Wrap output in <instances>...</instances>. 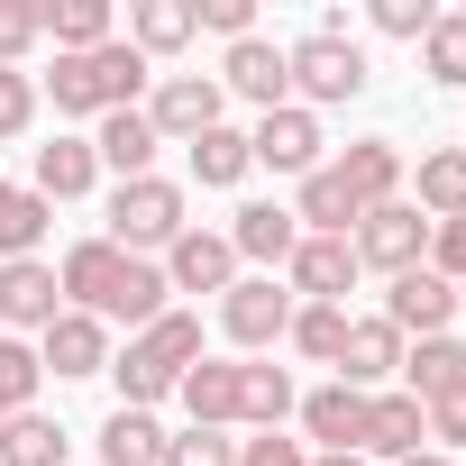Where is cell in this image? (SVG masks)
<instances>
[{
  "label": "cell",
  "mask_w": 466,
  "mask_h": 466,
  "mask_svg": "<svg viewBox=\"0 0 466 466\" xmlns=\"http://www.w3.org/2000/svg\"><path fill=\"white\" fill-rule=\"evenodd\" d=\"M56 284H65V311H92L101 329H128V339H137L147 320H165V266H156V257H119L110 238L65 248Z\"/></svg>",
  "instance_id": "cell-1"
},
{
  "label": "cell",
  "mask_w": 466,
  "mask_h": 466,
  "mask_svg": "<svg viewBox=\"0 0 466 466\" xmlns=\"http://www.w3.org/2000/svg\"><path fill=\"white\" fill-rule=\"evenodd\" d=\"M201 366V320L192 311H165V320H147L119 357H110V384H119V411H156L183 375Z\"/></svg>",
  "instance_id": "cell-2"
},
{
  "label": "cell",
  "mask_w": 466,
  "mask_h": 466,
  "mask_svg": "<svg viewBox=\"0 0 466 466\" xmlns=\"http://www.w3.org/2000/svg\"><path fill=\"white\" fill-rule=\"evenodd\" d=\"M156 83V65L128 46V37H110V46H92V56H56V74H46V92H56V110L65 119H110V110H137V92Z\"/></svg>",
  "instance_id": "cell-3"
},
{
  "label": "cell",
  "mask_w": 466,
  "mask_h": 466,
  "mask_svg": "<svg viewBox=\"0 0 466 466\" xmlns=\"http://www.w3.org/2000/svg\"><path fill=\"white\" fill-rule=\"evenodd\" d=\"M183 183H165V174H137V183H119L110 192V228L101 238L119 248V257H156V248H174L183 238Z\"/></svg>",
  "instance_id": "cell-4"
},
{
  "label": "cell",
  "mask_w": 466,
  "mask_h": 466,
  "mask_svg": "<svg viewBox=\"0 0 466 466\" xmlns=\"http://www.w3.org/2000/svg\"><path fill=\"white\" fill-rule=\"evenodd\" d=\"M284 74H293V101L302 110H329V101H357L366 92V46L339 37V28H311L284 46Z\"/></svg>",
  "instance_id": "cell-5"
},
{
  "label": "cell",
  "mask_w": 466,
  "mask_h": 466,
  "mask_svg": "<svg viewBox=\"0 0 466 466\" xmlns=\"http://www.w3.org/2000/svg\"><path fill=\"white\" fill-rule=\"evenodd\" d=\"M137 110L156 119V137H165V147H192L201 128H219L228 92H219V74H165V83H156Z\"/></svg>",
  "instance_id": "cell-6"
},
{
  "label": "cell",
  "mask_w": 466,
  "mask_h": 466,
  "mask_svg": "<svg viewBox=\"0 0 466 466\" xmlns=\"http://www.w3.org/2000/svg\"><path fill=\"white\" fill-rule=\"evenodd\" d=\"M348 248H357V266H375V275H411V266L430 257V219H420L411 201H384V210H366V219L348 228Z\"/></svg>",
  "instance_id": "cell-7"
},
{
  "label": "cell",
  "mask_w": 466,
  "mask_h": 466,
  "mask_svg": "<svg viewBox=\"0 0 466 466\" xmlns=\"http://www.w3.org/2000/svg\"><path fill=\"white\" fill-rule=\"evenodd\" d=\"M320 147H329V137H320V110H302V101H284V110H266V119L248 128V156H257L266 174H293V183L320 174Z\"/></svg>",
  "instance_id": "cell-8"
},
{
  "label": "cell",
  "mask_w": 466,
  "mask_h": 466,
  "mask_svg": "<svg viewBox=\"0 0 466 466\" xmlns=\"http://www.w3.org/2000/svg\"><path fill=\"white\" fill-rule=\"evenodd\" d=\"M219 329H228V348H275L293 329V293L275 275H238L219 293Z\"/></svg>",
  "instance_id": "cell-9"
},
{
  "label": "cell",
  "mask_w": 466,
  "mask_h": 466,
  "mask_svg": "<svg viewBox=\"0 0 466 466\" xmlns=\"http://www.w3.org/2000/svg\"><path fill=\"white\" fill-rule=\"evenodd\" d=\"M375 320H393L402 348H411V339H448V320H457V284H439L430 266H411V275H393V293H384Z\"/></svg>",
  "instance_id": "cell-10"
},
{
  "label": "cell",
  "mask_w": 466,
  "mask_h": 466,
  "mask_svg": "<svg viewBox=\"0 0 466 466\" xmlns=\"http://www.w3.org/2000/svg\"><path fill=\"white\" fill-rule=\"evenodd\" d=\"M357 275H366V266H357L348 238H302L293 266H284V293H293V302H339V311H348V284H357Z\"/></svg>",
  "instance_id": "cell-11"
},
{
  "label": "cell",
  "mask_w": 466,
  "mask_h": 466,
  "mask_svg": "<svg viewBox=\"0 0 466 466\" xmlns=\"http://www.w3.org/2000/svg\"><path fill=\"white\" fill-rule=\"evenodd\" d=\"M37 366L56 384H83V375H110V329L92 311H56V329L37 339Z\"/></svg>",
  "instance_id": "cell-12"
},
{
  "label": "cell",
  "mask_w": 466,
  "mask_h": 466,
  "mask_svg": "<svg viewBox=\"0 0 466 466\" xmlns=\"http://www.w3.org/2000/svg\"><path fill=\"white\" fill-rule=\"evenodd\" d=\"M228 284H238V248L219 228H183L165 248V293H228Z\"/></svg>",
  "instance_id": "cell-13"
},
{
  "label": "cell",
  "mask_w": 466,
  "mask_h": 466,
  "mask_svg": "<svg viewBox=\"0 0 466 466\" xmlns=\"http://www.w3.org/2000/svg\"><path fill=\"white\" fill-rule=\"evenodd\" d=\"M56 311H65V284H56V266L46 257H19V266H0V320L10 329H56Z\"/></svg>",
  "instance_id": "cell-14"
},
{
  "label": "cell",
  "mask_w": 466,
  "mask_h": 466,
  "mask_svg": "<svg viewBox=\"0 0 466 466\" xmlns=\"http://www.w3.org/2000/svg\"><path fill=\"white\" fill-rule=\"evenodd\" d=\"M219 92H238V101H257V110H284V101H293L284 46H275V37H238L228 65H219Z\"/></svg>",
  "instance_id": "cell-15"
},
{
  "label": "cell",
  "mask_w": 466,
  "mask_h": 466,
  "mask_svg": "<svg viewBox=\"0 0 466 466\" xmlns=\"http://www.w3.org/2000/svg\"><path fill=\"white\" fill-rule=\"evenodd\" d=\"M219 238L238 248L248 266H293V248H302V219H293L284 201H238V219H228Z\"/></svg>",
  "instance_id": "cell-16"
},
{
  "label": "cell",
  "mask_w": 466,
  "mask_h": 466,
  "mask_svg": "<svg viewBox=\"0 0 466 466\" xmlns=\"http://www.w3.org/2000/svg\"><path fill=\"white\" fill-rule=\"evenodd\" d=\"M393 375H402V329H393V320H348L339 384H348V393H384Z\"/></svg>",
  "instance_id": "cell-17"
},
{
  "label": "cell",
  "mask_w": 466,
  "mask_h": 466,
  "mask_svg": "<svg viewBox=\"0 0 466 466\" xmlns=\"http://www.w3.org/2000/svg\"><path fill=\"white\" fill-rule=\"evenodd\" d=\"M329 174L348 183V201H357V210H384V201H402V147H393V137H357V147H348Z\"/></svg>",
  "instance_id": "cell-18"
},
{
  "label": "cell",
  "mask_w": 466,
  "mask_h": 466,
  "mask_svg": "<svg viewBox=\"0 0 466 466\" xmlns=\"http://www.w3.org/2000/svg\"><path fill=\"white\" fill-rule=\"evenodd\" d=\"M430 448V420H420V402L411 393H366V439H357V457H420Z\"/></svg>",
  "instance_id": "cell-19"
},
{
  "label": "cell",
  "mask_w": 466,
  "mask_h": 466,
  "mask_svg": "<svg viewBox=\"0 0 466 466\" xmlns=\"http://www.w3.org/2000/svg\"><path fill=\"white\" fill-rule=\"evenodd\" d=\"M156 147H165V137H156V119H147V110H110V119H101V137H92V156H101L119 183L156 174Z\"/></svg>",
  "instance_id": "cell-20"
},
{
  "label": "cell",
  "mask_w": 466,
  "mask_h": 466,
  "mask_svg": "<svg viewBox=\"0 0 466 466\" xmlns=\"http://www.w3.org/2000/svg\"><path fill=\"white\" fill-rule=\"evenodd\" d=\"M201 37V19H192V0H128V46L156 65V56H183Z\"/></svg>",
  "instance_id": "cell-21"
},
{
  "label": "cell",
  "mask_w": 466,
  "mask_h": 466,
  "mask_svg": "<svg viewBox=\"0 0 466 466\" xmlns=\"http://www.w3.org/2000/svg\"><path fill=\"white\" fill-rule=\"evenodd\" d=\"M174 393H183L192 430H238V366H228V357H201Z\"/></svg>",
  "instance_id": "cell-22"
},
{
  "label": "cell",
  "mask_w": 466,
  "mask_h": 466,
  "mask_svg": "<svg viewBox=\"0 0 466 466\" xmlns=\"http://www.w3.org/2000/svg\"><path fill=\"white\" fill-rule=\"evenodd\" d=\"M101 183V156H92V137H56V147H37V201H83Z\"/></svg>",
  "instance_id": "cell-23"
},
{
  "label": "cell",
  "mask_w": 466,
  "mask_h": 466,
  "mask_svg": "<svg viewBox=\"0 0 466 466\" xmlns=\"http://www.w3.org/2000/svg\"><path fill=\"white\" fill-rule=\"evenodd\" d=\"M293 411H302V430H311L320 448H357V439H366V393H348L339 375H329L320 393H302Z\"/></svg>",
  "instance_id": "cell-24"
},
{
  "label": "cell",
  "mask_w": 466,
  "mask_h": 466,
  "mask_svg": "<svg viewBox=\"0 0 466 466\" xmlns=\"http://www.w3.org/2000/svg\"><path fill=\"white\" fill-rule=\"evenodd\" d=\"M293 219H302V238H348V228L366 219L357 201H348V183L320 165V174H302V201H293Z\"/></svg>",
  "instance_id": "cell-25"
},
{
  "label": "cell",
  "mask_w": 466,
  "mask_h": 466,
  "mask_svg": "<svg viewBox=\"0 0 466 466\" xmlns=\"http://www.w3.org/2000/svg\"><path fill=\"white\" fill-rule=\"evenodd\" d=\"M56 228V201H37L28 183H0V266L37 257V238Z\"/></svg>",
  "instance_id": "cell-26"
},
{
  "label": "cell",
  "mask_w": 466,
  "mask_h": 466,
  "mask_svg": "<svg viewBox=\"0 0 466 466\" xmlns=\"http://www.w3.org/2000/svg\"><path fill=\"white\" fill-rule=\"evenodd\" d=\"M411 210H420V219H466V147H439V156H420Z\"/></svg>",
  "instance_id": "cell-27"
},
{
  "label": "cell",
  "mask_w": 466,
  "mask_h": 466,
  "mask_svg": "<svg viewBox=\"0 0 466 466\" xmlns=\"http://www.w3.org/2000/svg\"><path fill=\"white\" fill-rule=\"evenodd\" d=\"M248 174H257V156H248V137L228 128V119L192 137V183H201V192H228V183H248Z\"/></svg>",
  "instance_id": "cell-28"
},
{
  "label": "cell",
  "mask_w": 466,
  "mask_h": 466,
  "mask_svg": "<svg viewBox=\"0 0 466 466\" xmlns=\"http://www.w3.org/2000/svg\"><path fill=\"white\" fill-rule=\"evenodd\" d=\"M46 37H56V56H92V46L119 37V19H110V0H56V10H46Z\"/></svg>",
  "instance_id": "cell-29"
},
{
  "label": "cell",
  "mask_w": 466,
  "mask_h": 466,
  "mask_svg": "<svg viewBox=\"0 0 466 466\" xmlns=\"http://www.w3.org/2000/svg\"><path fill=\"white\" fill-rule=\"evenodd\" d=\"M293 402H302V393H293L284 366H238V420H248V430H284Z\"/></svg>",
  "instance_id": "cell-30"
},
{
  "label": "cell",
  "mask_w": 466,
  "mask_h": 466,
  "mask_svg": "<svg viewBox=\"0 0 466 466\" xmlns=\"http://www.w3.org/2000/svg\"><path fill=\"white\" fill-rule=\"evenodd\" d=\"M457 375H466V348H457V339H411V348H402V393H411V402L448 393Z\"/></svg>",
  "instance_id": "cell-31"
},
{
  "label": "cell",
  "mask_w": 466,
  "mask_h": 466,
  "mask_svg": "<svg viewBox=\"0 0 466 466\" xmlns=\"http://www.w3.org/2000/svg\"><path fill=\"white\" fill-rule=\"evenodd\" d=\"M101 466H165L156 411H110V420H101Z\"/></svg>",
  "instance_id": "cell-32"
},
{
  "label": "cell",
  "mask_w": 466,
  "mask_h": 466,
  "mask_svg": "<svg viewBox=\"0 0 466 466\" xmlns=\"http://www.w3.org/2000/svg\"><path fill=\"white\" fill-rule=\"evenodd\" d=\"M0 466H65V430L46 411H10L0 420Z\"/></svg>",
  "instance_id": "cell-33"
},
{
  "label": "cell",
  "mask_w": 466,
  "mask_h": 466,
  "mask_svg": "<svg viewBox=\"0 0 466 466\" xmlns=\"http://www.w3.org/2000/svg\"><path fill=\"white\" fill-rule=\"evenodd\" d=\"M311 366H339V348H348V311L339 302H293V329H284Z\"/></svg>",
  "instance_id": "cell-34"
},
{
  "label": "cell",
  "mask_w": 466,
  "mask_h": 466,
  "mask_svg": "<svg viewBox=\"0 0 466 466\" xmlns=\"http://www.w3.org/2000/svg\"><path fill=\"white\" fill-rule=\"evenodd\" d=\"M420 74L439 92H466V10H439V28L420 37Z\"/></svg>",
  "instance_id": "cell-35"
},
{
  "label": "cell",
  "mask_w": 466,
  "mask_h": 466,
  "mask_svg": "<svg viewBox=\"0 0 466 466\" xmlns=\"http://www.w3.org/2000/svg\"><path fill=\"white\" fill-rule=\"evenodd\" d=\"M37 384H46L37 348H28V339H0V420H10V411H37Z\"/></svg>",
  "instance_id": "cell-36"
},
{
  "label": "cell",
  "mask_w": 466,
  "mask_h": 466,
  "mask_svg": "<svg viewBox=\"0 0 466 466\" xmlns=\"http://www.w3.org/2000/svg\"><path fill=\"white\" fill-rule=\"evenodd\" d=\"M420 420H430V448H439V457H466V375H457L448 393H430Z\"/></svg>",
  "instance_id": "cell-37"
},
{
  "label": "cell",
  "mask_w": 466,
  "mask_h": 466,
  "mask_svg": "<svg viewBox=\"0 0 466 466\" xmlns=\"http://www.w3.org/2000/svg\"><path fill=\"white\" fill-rule=\"evenodd\" d=\"M366 19H375V37H430L439 28V0H366Z\"/></svg>",
  "instance_id": "cell-38"
},
{
  "label": "cell",
  "mask_w": 466,
  "mask_h": 466,
  "mask_svg": "<svg viewBox=\"0 0 466 466\" xmlns=\"http://www.w3.org/2000/svg\"><path fill=\"white\" fill-rule=\"evenodd\" d=\"M165 466H238V439L228 430H183V439H165Z\"/></svg>",
  "instance_id": "cell-39"
},
{
  "label": "cell",
  "mask_w": 466,
  "mask_h": 466,
  "mask_svg": "<svg viewBox=\"0 0 466 466\" xmlns=\"http://www.w3.org/2000/svg\"><path fill=\"white\" fill-rule=\"evenodd\" d=\"M37 37H46V10H37V0H0V65H19Z\"/></svg>",
  "instance_id": "cell-40"
},
{
  "label": "cell",
  "mask_w": 466,
  "mask_h": 466,
  "mask_svg": "<svg viewBox=\"0 0 466 466\" xmlns=\"http://www.w3.org/2000/svg\"><path fill=\"white\" fill-rule=\"evenodd\" d=\"M28 119H37V83H28L19 65H0V147H10Z\"/></svg>",
  "instance_id": "cell-41"
},
{
  "label": "cell",
  "mask_w": 466,
  "mask_h": 466,
  "mask_svg": "<svg viewBox=\"0 0 466 466\" xmlns=\"http://www.w3.org/2000/svg\"><path fill=\"white\" fill-rule=\"evenodd\" d=\"M192 19L219 28L228 46H238V37H257V0H192Z\"/></svg>",
  "instance_id": "cell-42"
},
{
  "label": "cell",
  "mask_w": 466,
  "mask_h": 466,
  "mask_svg": "<svg viewBox=\"0 0 466 466\" xmlns=\"http://www.w3.org/2000/svg\"><path fill=\"white\" fill-rule=\"evenodd\" d=\"M238 466H311V448L284 430H257V439H238Z\"/></svg>",
  "instance_id": "cell-43"
},
{
  "label": "cell",
  "mask_w": 466,
  "mask_h": 466,
  "mask_svg": "<svg viewBox=\"0 0 466 466\" xmlns=\"http://www.w3.org/2000/svg\"><path fill=\"white\" fill-rule=\"evenodd\" d=\"M311 466H366V457H357V448H320Z\"/></svg>",
  "instance_id": "cell-44"
},
{
  "label": "cell",
  "mask_w": 466,
  "mask_h": 466,
  "mask_svg": "<svg viewBox=\"0 0 466 466\" xmlns=\"http://www.w3.org/2000/svg\"><path fill=\"white\" fill-rule=\"evenodd\" d=\"M402 466H457V457H439V448H420V457H402Z\"/></svg>",
  "instance_id": "cell-45"
},
{
  "label": "cell",
  "mask_w": 466,
  "mask_h": 466,
  "mask_svg": "<svg viewBox=\"0 0 466 466\" xmlns=\"http://www.w3.org/2000/svg\"><path fill=\"white\" fill-rule=\"evenodd\" d=\"M457 320H466V284H457Z\"/></svg>",
  "instance_id": "cell-46"
},
{
  "label": "cell",
  "mask_w": 466,
  "mask_h": 466,
  "mask_svg": "<svg viewBox=\"0 0 466 466\" xmlns=\"http://www.w3.org/2000/svg\"><path fill=\"white\" fill-rule=\"evenodd\" d=\"M457 466H466V457H457Z\"/></svg>",
  "instance_id": "cell-47"
}]
</instances>
